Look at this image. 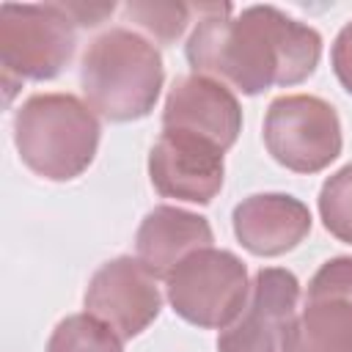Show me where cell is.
I'll return each instance as SVG.
<instances>
[{
  "instance_id": "cell-1",
  "label": "cell",
  "mask_w": 352,
  "mask_h": 352,
  "mask_svg": "<svg viewBox=\"0 0 352 352\" xmlns=\"http://www.w3.org/2000/svg\"><path fill=\"white\" fill-rule=\"evenodd\" d=\"M201 6L184 44L195 74L212 77L245 96L308 80L322 58V36L275 6Z\"/></svg>"
},
{
  "instance_id": "cell-2",
  "label": "cell",
  "mask_w": 352,
  "mask_h": 352,
  "mask_svg": "<svg viewBox=\"0 0 352 352\" xmlns=\"http://www.w3.org/2000/svg\"><path fill=\"white\" fill-rule=\"evenodd\" d=\"M162 82L160 50L126 28H110L96 36L80 60L85 104L116 124L146 118L160 99Z\"/></svg>"
},
{
  "instance_id": "cell-3",
  "label": "cell",
  "mask_w": 352,
  "mask_h": 352,
  "mask_svg": "<svg viewBox=\"0 0 352 352\" xmlns=\"http://www.w3.org/2000/svg\"><path fill=\"white\" fill-rule=\"evenodd\" d=\"M99 121L72 94H33L14 116V146L41 179L72 182L96 157Z\"/></svg>"
},
{
  "instance_id": "cell-4",
  "label": "cell",
  "mask_w": 352,
  "mask_h": 352,
  "mask_svg": "<svg viewBox=\"0 0 352 352\" xmlns=\"http://www.w3.org/2000/svg\"><path fill=\"white\" fill-rule=\"evenodd\" d=\"M77 47V22L63 3H3L0 6V66L6 96L22 80L58 77Z\"/></svg>"
},
{
  "instance_id": "cell-5",
  "label": "cell",
  "mask_w": 352,
  "mask_h": 352,
  "mask_svg": "<svg viewBox=\"0 0 352 352\" xmlns=\"http://www.w3.org/2000/svg\"><path fill=\"white\" fill-rule=\"evenodd\" d=\"M168 302L190 324L226 330L250 297L248 267L231 250L204 248L168 275Z\"/></svg>"
},
{
  "instance_id": "cell-6",
  "label": "cell",
  "mask_w": 352,
  "mask_h": 352,
  "mask_svg": "<svg viewBox=\"0 0 352 352\" xmlns=\"http://www.w3.org/2000/svg\"><path fill=\"white\" fill-rule=\"evenodd\" d=\"M264 146L286 170L319 173L344 146L338 113L330 102L311 94L278 96L264 116Z\"/></svg>"
},
{
  "instance_id": "cell-7",
  "label": "cell",
  "mask_w": 352,
  "mask_h": 352,
  "mask_svg": "<svg viewBox=\"0 0 352 352\" xmlns=\"http://www.w3.org/2000/svg\"><path fill=\"white\" fill-rule=\"evenodd\" d=\"M283 352H352V256L327 258L286 327Z\"/></svg>"
},
{
  "instance_id": "cell-8",
  "label": "cell",
  "mask_w": 352,
  "mask_h": 352,
  "mask_svg": "<svg viewBox=\"0 0 352 352\" xmlns=\"http://www.w3.org/2000/svg\"><path fill=\"white\" fill-rule=\"evenodd\" d=\"M85 314L113 327L121 338L140 336L162 308L157 278L132 256L104 261L85 289Z\"/></svg>"
},
{
  "instance_id": "cell-9",
  "label": "cell",
  "mask_w": 352,
  "mask_h": 352,
  "mask_svg": "<svg viewBox=\"0 0 352 352\" xmlns=\"http://www.w3.org/2000/svg\"><path fill=\"white\" fill-rule=\"evenodd\" d=\"M300 280L283 267H261L242 314L217 336V352H283V336L297 314Z\"/></svg>"
},
{
  "instance_id": "cell-10",
  "label": "cell",
  "mask_w": 352,
  "mask_h": 352,
  "mask_svg": "<svg viewBox=\"0 0 352 352\" xmlns=\"http://www.w3.org/2000/svg\"><path fill=\"white\" fill-rule=\"evenodd\" d=\"M223 154V148L198 135L162 129L148 151V179L162 198L212 204L226 176Z\"/></svg>"
},
{
  "instance_id": "cell-11",
  "label": "cell",
  "mask_w": 352,
  "mask_h": 352,
  "mask_svg": "<svg viewBox=\"0 0 352 352\" xmlns=\"http://www.w3.org/2000/svg\"><path fill=\"white\" fill-rule=\"evenodd\" d=\"M162 129L198 135L228 151L242 132V107L228 85L204 74H187L165 96Z\"/></svg>"
},
{
  "instance_id": "cell-12",
  "label": "cell",
  "mask_w": 352,
  "mask_h": 352,
  "mask_svg": "<svg viewBox=\"0 0 352 352\" xmlns=\"http://www.w3.org/2000/svg\"><path fill=\"white\" fill-rule=\"evenodd\" d=\"M234 236L253 256H283L311 234L308 206L286 192H258L234 206Z\"/></svg>"
},
{
  "instance_id": "cell-13",
  "label": "cell",
  "mask_w": 352,
  "mask_h": 352,
  "mask_svg": "<svg viewBox=\"0 0 352 352\" xmlns=\"http://www.w3.org/2000/svg\"><path fill=\"white\" fill-rule=\"evenodd\" d=\"M212 242L214 234L209 220L179 206H154L135 234L138 261L154 278L165 280L190 253L212 248Z\"/></svg>"
},
{
  "instance_id": "cell-14",
  "label": "cell",
  "mask_w": 352,
  "mask_h": 352,
  "mask_svg": "<svg viewBox=\"0 0 352 352\" xmlns=\"http://www.w3.org/2000/svg\"><path fill=\"white\" fill-rule=\"evenodd\" d=\"M47 352H124L121 336L91 314L60 319L47 341Z\"/></svg>"
},
{
  "instance_id": "cell-15",
  "label": "cell",
  "mask_w": 352,
  "mask_h": 352,
  "mask_svg": "<svg viewBox=\"0 0 352 352\" xmlns=\"http://www.w3.org/2000/svg\"><path fill=\"white\" fill-rule=\"evenodd\" d=\"M319 217L338 242L352 245V162L324 179L319 190Z\"/></svg>"
},
{
  "instance_id": "cell-16",
  "label": "cell",
  "mask_w": 352,
  "mask_h": 352,
  "mask_svg": "<svg viewBox=\"0 0 352 352\" xmlns=\"http://www.w3.org/2000/svg\"><path fill=\"white\" fill-rule=\"evenodd\" d=\"M198 6H184V3H126L124 16L143 28L148 36H154L162 44L176 41L184 28L190 25V14Z\"/></svg>"
},
{
  "instance_id": "cell-17",
  "label": "cell",
  "mask_w": 352,
  "mask_h": 352,
  "mask_svg": "<svg viewBox=\"0 0 352 352\" xmlns=\"http://www.w3.org/2000/svg\"><path fill=\"white\" fill-rule=\"evenodd\" d=\"M330 63L333 72L346 94H352V19L338 30L333 47H330Z\"/></svg>"
},
{
  "instance_id": "cell-18",
  "label": "cell",
  "mask_w": 352,
  "mask_h": 352,
  "mask_svg": "<svg viewBox=\"0 0 352 352\" xmlns=\"http://www.w3.org/2000/svg\"><path fill=\"white\" fill-rule=\"evenodd\" d=\"M63 8L80 28H96L107 14L116 11L113 3H63Z\"/></svg>"
}]
</instances>
